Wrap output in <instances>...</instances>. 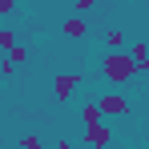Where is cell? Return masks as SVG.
<instances>
[{"mask_svg":"<svg viewBox=\"0 0 149 149\" xmlns=\"http://www.w3.org/2000/svg\"><path fill=\"white\" fill-rule=\"evenodd\" d=\"M101 73L109 85H129L133 77H137V61L129 56V52H109L105 61H101Z\"/></svg>","mask_w":149,"mask_h":149,"instance_id":"cell-1","label":"cell"},{"mask_svg":"<svg viewBox=\"0 0 149 149\" xmlns=\"http://www.w3.org/2000/svg\"><path fill=\"white\" fill-rule=\"evenodd\" d=\"M97 105H101L105 117H125V113H129V97H125V93H101Z\"/></svg>","mask_w":149,"mask_h":149,"instance_id":"cell-2","label":"cell"},{"mask_svg":"<svg viewBox=\"0 0 149 149\" xmlns=\"http://www.w3.org/2000/svg\"><path fill=\"white\" fill-rule=\"evenodd\" d=\"M77 85H81V73H56V77H52V97H56V101H69Z\"/></svg>","mask_w":149,"mask_h":149,"instance_id":"cell-3","label":"cell"},{"mask_svg":"<svg viewBox=\"0 0 149 149\" xmlns=\"http://www.w3.org/2000/svg\"><path fill=\"white\" fill-rule=\"evenodd\" d=\"M81 137H85V145H93V149H105L109 141H113V129H109L105 121H101V125H85V133H81Z\"/></svg>","mask_w":149,"mask_h":149,"instance_id":"cell-4","label":"cell"},{"mask_svg":"<svg viewBox=\"0 0 149 149\" xmlns=\"http://www.w3.org/2000/svg\"><path fill=\"white\" fill-rule=\"evenodd\" d=\"M129 56L137 61V73H141V77H149V45H145V40H137V45L129 49Z\"/></svg>","mask_w":149,"mask_h":149,"instance_id":"cell-5","label":"cell"},{"mask_svg":"<svg viewBox=\"0 0 149 149\" xmlns=\"http://www.w3.org/2000/svg\"><path fill=\"white\" fill-rule=\"evenodd\" d=\"M81 121H85V125H101V121H105V113H101L97 101H85V105H81Z\"/></svg>","mask_w":149,"mask_h":149,"instance_id":"cell-6","label":"cell"},{"mask_svg":"<svg viewBox=\"0 0 149 149\" xmlns=\"http://www.w3.org/2000/svg\"><path fill=\"white\" fill-rule=\"evenodd\" d=\"M65 36H73V40H85V36H89V24H85L81 16H69V20H65Z\"/></svg>","mask_w":149,"mask_h":149,"instance_id":"cell-7","label":"cell"},{"mask_svg":"<svg viewBox=\"0 0 149 149\" xmlns=\"http://www.w3.org/2000/svg\"><path fill=\"white\" fill-rule=\"evenodd\" d=\"M105 45H109L113 52H121V45H125V32H121V28H109V32H105Z\"/></svg>","mask_w":149,"mask_h":149,"instance_id":"cell-8","label":"cell"},{"mask_svg":"<svg viewBox=\"0 0 149 149\" xmlns=\"http://www.w3.org/2000/svg\"><path fill=\"white\" fill-rule=\"evenodd\" d=\"M0 49H4V52L16 49V32H12V28H0Z\"/></svg>","mask_w":149,"mask_h":149,"instance_id":"cell-9","label":"cell"},{"mask_svg":"<svg viewBox=\"0 0 149 149\" xmlns=\"http://www.w3.org/2000/svg\"><path fill=\"white\" fill-rule=\"evenodd\" d=\"M16 149H45V141H40L36 133H24V137H20V145H16Z\"/></svg>","mask_w":149,"mask_h":149,"instance_id":"cell-10","label":"cell"},{"mask_svg":"<svg viewBox=\"0 0 149 149\" xmlns=\"http://www.w3.org/2000/svg\"><path fill=\"white\" fill-rule=\"evenodd\" d=\"M8 61H12V65H20V61H28V49H24V45H16V49L8 52Z\"/></svg>","mask_w":149,"mask_h":149,"instance_id":"cell-11","label":"cell"},{"mask_svg":"<svg viewBox=\"0 0 149 149\" xmlns=\"http://www.w3.org/2000/svg\"><path fill=\"white\" fill-rule=\"evenodd\" d=\"M16 4H20V0H0V16H8V12H16Z\"/></svg>","mask_w":149,"mask_h":149,"instance_id":"cell-12","label":"cell"},{"mask_svg":"<svg viewBox=\"0 0 149 149\" xmlns=\"http://www.w3.org/2000/svg\"><path fill=\"white\" fill-rule=\"evenodd\" d=\"M93 4H97V0H77V8H81V12H85V8H93Z\"/></svg>","mask_w":149,"mask_h":149,"instance_id":"cell-13","label":"cell"},{"mask_svg":"<svg viewBox=\"0 0 149 149\" xmlns=\"http://www.w3.org/2000/svg\"><path fill=\"white\" fill-rule=\"evenodd\" d=\"M56 149H77V145H73V141H61V145H56Z\"/></svg>","mask_w":149,"mask_h":149,"instance_id":"cell-14","label":"cell"}]
</instances>
